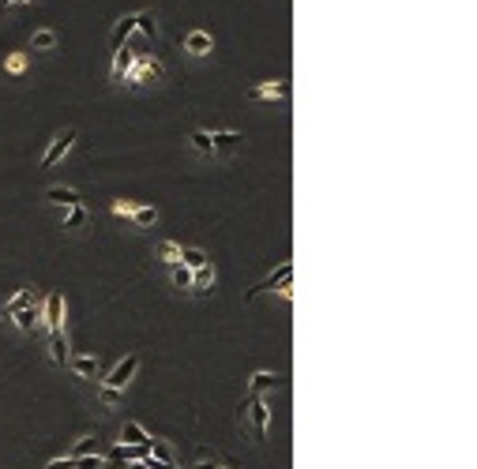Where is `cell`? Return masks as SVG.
<instances>
[{"instance_id":"cell-30","label":"cell","mask_w":477,"mask_h":469,"mask_svg":"<svg viewBox=\"0 0 477 469\" xmlns=\"http://www.w3.org/2000/svg\"><path fill=\"white\" fill-rule=\"evenodd\" d=\"M192 147L200 154H211V132H192Z\"/></svg>"},{"instance_id":"cell-1","label":"cell","mask_w":477,"mask_h":469,"mask_svg":"<svg viewBox=\"0 0 477 469\" xmlns=\"http://www.w3.org/2000/svg\"><path fill=\"white\" fill-rule=\"evenodd\" d=\"M158 79H165V64L154 57H136L128 68V75H124V83L128 86H143V83H158Z\"/></svg>"},{"instance_id":"cell-8","label":"cell","mask_w":477,"mask_h":469,"mask_svg":"<svg viewBox=\"0 0 477 469\" xmlns=\"http://www.w3.org/2000/svg\"><path fill=\"white\" fill-rule=\"evenodd\" d=\"M244 143V132H211V154H229Z\"/></svg>"},{"instance_id":"cell-10","label":"cell","mask_w":477,"mask_h":469,"mask_svg":"<svg viewBox=\"0 0 477 469\" xmlns=\"http://www.w3.org/2000/svg\"><path fill=\"white\" fill-rule=\"evenodd\" d=\"M68 368L75 372L79 379H98V376H102L98 357H68Z\"/></svg>"},{"instance_id":"cell-35","label":"cell","mask_w":477,"mask_h":469,"mask_svg":"<svg viewBox=\"0 0 477 469\" xmlns=\"http://www.w3.org/2000/svg\"><path fill=\"white\" fill-rule=\"evenodd\" d=\"M143 462H147L150 469H181V466H173V462H162V458H150V455L143 458Z\"/></svg>"},{"instance_id":"cell-36","label":"cell","mask_w":477,"mask_h":469,"mask_svg":"<svg viewBox=\"0 0 477 469\" xmlns=\"http://www.w3.org/2000/svg\"><path fill=\"white\" fill-rule=\"evenodd\" d=\"M128 469H150V466L143 462V458H136V462H128Z\"/></svg>"},{"instance_id":"cell-32","label":"cell","mask_w":477,"mask_h":469,"mask_svg":"<svg viewBox=\"0 0 477 469\" xmlns=\"http://www.w3.org/2000/svg\"><path fill=\"white\" fill-rule=\"evenodd\" d=\"M113 214H117V218H132V214H136V203L117 200V203H113Z\"/></svg>"},{"instance_id":"cell-39","label":"cell","mask_w":477,"mask_h":469,"mask_svg":"<svg viewBox=\"0 0 477 469\" xmlns=\"http://www.w3.org/2000/svg\"><path fill=\"white\" fill-rule=\"evenodd\" d=\"M214 469H222V466H214Z\"/></svg>"},{"instance_id":"cell-14","label":"cell","mask_w":477,"mask_h":469,"mask_svg":"<svg viewBox=\"0 0 477 469\" xmlns=\"http://www.w3.org/2000/svg\"><path fill=\"white\" fill-rule=\"evenodd\" d=\"M214 289V263L207 259V263L192 267V293H211Z\"/></svg>"},{"instance_id":"cell-18","label":"cell","mask_w":477,"mask_h":469,"mask_svg":"<svg viewBox=\"0 0 477 469\" xmlns=\"http://www.w3.org/2000/svg\"><path fill=\"white\" fill-rule=\"evenodd\" d=\"M86 221H91V211H86L83 203H75V206H68V214H65V226L60 229H68V233H75V229H83Z\"/></svg>"},{"instance_id":"cell-34","label":"cell","mask_w":477,"mask_h":469,"mask_svg":"<svg viewBox=\"0 0 477 469\" xmlns=\"http://www.w3.org/2000/svg\"><path fill=\"white\" fill-rule=\"evenodd\" d=\"M45 469H75V458H53Z\"/></svg>"},{"instance_id":"cell-12","label":"cell","mask_w":477,"mask_h":469,"mask_svg":"<svg viewBox=\"0 0 477 469\" xmlns=\"http://www.w3.org/2000/svg\"><path fill=\"white\" fill-rule=\"evenodd\" d=\"M278 387V372H256V376L248 379V391H244V398H259L264 391H275Z\"/></svg>"},{"instance_id":"cell-29","label":"cell","mask_w":477,"mask_h":469,"mask_svg":"<svg viewBox=\"0 0 477 469\" xmlns=\"http://www.w3.org/2000/svg\"><path fill=\"white\" fill-rule=\"evenodd\" d=\"M4 68L12 71V75H23V68H27V53H12V57L4 60Z\"/></svg>"},{"instance_id":"cell-23","label":"cell","mask_w":477,"mask_h":469,"mask_svg":"<svg viewBox=\"0 0 477 469\" xmlns=\"http://www.w3.org/2000/svg\"><path fill=\"white\" fill-rule=\"evenodd\" d=\"M154 256H158V259H165V263H181V244L162 241V244L154 248Z\"/></svg>"},{"instance_id":"cell-21","label":"cell","mask_w":477,"mask_h":469,"mask_svg":"<svg viewBox=\"0 0 477 469\" xmlns=\"http://www.w3.org/2000/svg\"><path fill=\"white\" fill-rule=\"evenodd\" d=\"M98 398H102V405H106V409H117V405L124 402V391H117V387H106V383H102V387H98Z\"/></svg>"},{"instance_id":"cell-31","label":"cell","mask_w":477,"mask_h":469,"mask_svg":"<svg viewBox=\"0 0 477 469\" xmlns=\"http://www.w3.org/2000/svg\"><path fill=\"white\" fill-rule=\"evenodd\" d=\"M94 447H98L94 440H79V443H75V450H71L68 458H86V455H94Z\"/></svg>"},{"instance_id":"cell-2","label":"cell","mask_w":477,"mask_h":469,"mask_svg":"<svg viewBox=\"0 0 477 469\" xmlns=\"http://www.w3.org/2000/svg\"><path fill=\"white\" fill-rule=\"evenodd\" d=\"M75 139H79V132H75V128H65V132L53 135V143L45 147V154H42V169H53V165L65 162V154H68L71 147H75Z\"/></svg>"},{"instance_id":"cell-33","label":"cell","mask_w":477,"mask_h":469,"mask_svg":"<svg viewBox=\"0 0 477 469\" xmlns=\"http://www.w3.org/2000/svg\"><path fill=\"white\" fill-rule=\"evenodd\" d=\"M75 469H102V458H98V455H86V458H75Z\"/></svg>"},{"instance_id":"cell-27","label":"cell","mask_w":477,"mask_h":469,"mask_svg":"<svg viewBox=\"0 0 477 469\" xmlns=\"http://www.w3.org/2000/svg\"><path fill=\"white\" fill-rule=\"evenodd\" d=\"M150 458H162V462H173V447L165 440H150Z\"/></svg>"},{"instance_id":"cell-38","label":"cell","mask_w":477,"mask_h":469,"mask_svg":"<svg viewBox=\"0 0 477 469\" xmlns=\"http://www.w3.org/2000/svg\"><path fill=\"white\" fill-rule=\"evenodd\" d=\"M12 4H19V0H0V8H12Z\"/></svg>"},{"instance_id":"cell-11","label":"cell","mask_w":477,"mask_h":469,"mask_svg":"<svg viewBox=\"0 0 477 469\" xmlns=\"http://www.w3.org/2000/svg\"><path fill=\"white\" fill-rule=\"evenodd\" d=\"M121 443H124V447H147L150 435H147V428H143L139 420H124V428H121Z\"/></svg>"},{"instance_id":"cell-15","label":"cell","mask_w":477,"mask_h":469,"mask_svg":"<svg viewBox=\"0 0 477 469\" xmlns=\"http://www.w3.org/2000/svg\"><path fill=\"white\" fill-rule=\"evenodd\" d=\"M286 91H290L286 83H264V86H252V91H248V101H278V98H286Z\"/></svg>"},{"instance_id":"cell-17","label":"cell","mask_w":477,"mask_h":469,"mask_svg":"<svg viewBox=\"0 0 477 469\" xmlns=\"http://www.w3.org/2000/svg\"><path fill=\"white\" fill-rule=\"evenodd\" d=\"M30 304H38V297H34V289H15L12 297L4 300V315H12V312H19V308H30Z\"/></svg>"},{"instance_id":"cell-9","label":"cell","mask_w":477,"mask_h":469,"mask_svg":"<svg viewBox=\"0 0 477 469\" xmlns=\"http://www.w3.org/2000/svg\"><path fill=\"white\" fill-rule=\"evenodd\" d=\"M8 320H15V327H19V330H27V335H30V330H38V327H42V308H38V304L19 308V312H12Z\"/></svg>"},{"instance_id":"cell-20","label":"cell","mask_w":477,"mask_h":469,"mask_svg":"<svg viewBox=\"0 0 477 469\" xmlns=\"http://www.w3.org/2000/svg\"><path fill=\"white\" fill-rule=\"evenodd\" d=\"M128 34H136V15H124V19H117L113 34H109L113 49H117V45H124V38H128Z\"/></svg>"},{"instance_id":"cell-13","label":"cell","mask_w":477,"mask_h":469,"mask_svg":"<svg viewBox=\"0 0 477 469\" xmlns=\"http://www.w3.org/2000/svg\"><path fill=\"white\" fill-rule=\"evenodd\" d=\"M185 49L192 53V57H207V53L214 49V38L207 34V30H192V34H185Z\"/></svg>"},{"instance_id":"cell-24","label":"cell","mask_w":477,"mask_h":469,"mask_svg":"<svg viewBox=\"0 0 477 469\" xmlns=\"http://www.w3.org/2000/svg\"><path fill=\"white\" fill-rule=\"evenodd\" d=\"M30 45H34V49H57V30H38L34 38H30Z\"/></svg>"},{"instance_id":"cell-37","label":"cell","mask_w":477,"mask_h":469,"mask_svg":"<svg viewBox=\"0 0 477 469\" xmlns=\"http://www.w3.org/2000/svg\"><path fill=\"white\" fill-rule=\"evenodd\" d=\"M192 469H214V462H196Z\"/></svg>"},{"instance_id":"cell-28","label":"cell","mask_w":477,"mask_h":469,"mask_svg":"<svg viewBox=\"0 0 477 469\" xmlns=\"http://www.w3.org/2000/svg\"><path fill=\"white\" fill-rule=\"evenodd\" d=\"M181 263H185L188 270H192V267H200V263H207V256H203L200 248H181Z\"/></svg>"},{"instance_id":"cell-5","label":"cell","mask_w":477,"mask_h":469,"mask_svg":"<svg viewBox=\"0 0 477 469\" xmlns=\"http://www.w3.org/2000/svg\"><path fill=\"white\" fill-rule=\"evenodd\" d=\"M244 417L252 420V432H256V440H264V435H267V424H271V405L259 402V398H248V405H244V413H241V420H244Z\"/></svg>"},{"instance_id":"cell-16","label":"cell","mask_w":477,"mask_h":469,"mask_svg":"<svg viewBox=\"0 0 477 469\" xmlns=\"http://www.w3.org/2000/svg\"><path fill=\"white\" fill-rule=\"evenodd\" d=\"M45 203H53V206H75V203H83V200H79L75 188L57 184V188H49V192H45Z\"/></svg>"},{"instance_id":"cell-7","label":"cell","mask_w":477,"mask_h":469,"mask_svg":"<svg viewBox=\"0 0 477 469\" xmlns=\"http://www.w3.org/2000/svg\"><path fill=\"white\" fill-rule=\"evenodd\" d=\"M132 60H136V49H128V45H117V49H113V64H109V79H113V83H124V75H128Z\"/></svg>"},{"instance_id":"cell-3","label":"cell","mask_w":477,"mask_h":469,"mask_svg":"<svg viewBox=\"0 0 477 469\" xmlns=\"http://www.w3.org/2000/svg\"><path fill=\"white\" fill-rule=\"evenodd\" d=\"M290 278H293V263H282L278 270H271V274H267L264 282H256V285H252V289L244 293V300H256L259 293H267V289H278V293H282L286 285H290Z\"/></svg>"},{"instance_id":"cell-25","label":"cell","mask_w":477,"mask_h":469,"mask_svg":"<svg viewBox=\"0 0 477 469\" xmlns=\"http://www.w3.org/2000/svg\"><path fill=\"white\" fill-rule=\"evenodd\" d=\"M132 221H136L139 229H150L158 221V211L154 206H136V214H132Z\"/></svg>"},{"instance_id":"cell-22","label":"cell","mask_w":477,"mask_h":469,"mask_svg":"<svg viewBox=\"0 0 477 469\" xmlns=\"http://www.w3.org/2000/svg\"><path fill=\"white\" fill-rule=\"evenodd\" d=\"M173 285L185 293H192V270H188L185 263H173Z\"/></svg>"},{"instance_id":"cell-19","label":"cell","mask_w":477,"mask_h":469,"mask_svg":"<svg viewBox=\"0 0 477 469\" xmlns=\"http://www.w3.org/2000/svg\"><path fill=\"white\" fill-rule=\"evenodd\" d=\"M49 357H53V364H68V338H65V330H49Z\"/></svg>"},{"instance_id":"cell-6","label":"cell","mask_w":477,"mask_h":469,"mask_svg":"<svg viewBox=\"0 0 477 469\" xmlns=\"http://www.w3.org/2000/svg\"><path fill=\"white\" fill-rule=\"evenodd\" d=\"M42 323H45V330H65V297H60V293H49V297H45Z\"/></svg>"},{"instance_id":"cell-4","label":"cell","mask_w":477,"mask_h":469,"mask_svg":"<svg viewBox=\"0 0 477 469\" xmlns=\"http://www.w3.org/2000/svg\"><path fill=\"white\" fill-rule=\"evenodd\" d=\"M136 372H139V353H128L113 372H109L106 379H102V383H106V387H117V391H124V387L132 383V376H136Z\"/></svg>"},{"instance_id":"cell-26","label":"cell","mask_w":477,"mask_h":469,"mask_svg":"<svg viewBox=\"0 0 477 469\" xmlns=\"http://www.w3.org/2000/svg\"><path fill=\"white\" fill-rule=\"evenodd\" d=\"M136 30L143 38H154V15H150V12H136Z\"/></svg>"}]
</instances>
